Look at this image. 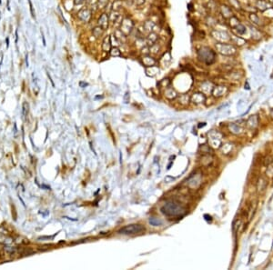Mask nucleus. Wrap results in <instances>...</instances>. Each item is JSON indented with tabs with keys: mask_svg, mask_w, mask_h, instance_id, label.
<instances>
[{
	"mask_svg": "<svg viewBox=\"0 0 273 270\" xmlns=\"http://www.w3.org/2000/svg\"><path fill=\"white\" fill-rule=\"evenodd\" d=\"M161 212L167 217H182L187 213V208L180 202L171 200L163 205V206L161 207Z\"/></svg>",
	"mask_w": 273,
	"mask_h": 270,
	"instance_id": "obj_1",
	"label": "nucleus"
},
{
	"mask_svg": "<svg viewBox=\"0 0 273 270\" xmlns=\"http://www.w3.org/2000/svg\"><path fill=\"white\" fill-rule=\"evenodd\" d=\"M198 59L207 66L214 64L217 60V53L208 47H201L198 51Z\"/></svg>",
	"mask_w": 273,
	"mask_h": 270,
	"instance_id": "obj_2",
	"label": "nucleus"
},
{
	"mask_svg": "<svg viewBox=\"0 0 273 270\" xmlns=\"http://www.w3.org/2000/svg\"><path fill=\"white\" fill-rule=\"evenodd\" d=\"M223 137V135L217 131V130H211L208 133V139L209 147L213 148H220L222 145L221 138Z\"/></svg>",
	"mask_w": 273,
	"mask_h": 270,
	"instance_id": "obj_3",
	"label": "nucleus"
},
{
	"mask_svg": "<svg viewBox=\"0 0 273 270\" xmlns=\"http://www.w3.org/2000/svg\"><path fill=\"white\" fill-rule=\"evenodd\" d=\"M145 230L146 229L143 225L139 224H132L120 228L119 230V233L122 235H135V234H140Z\"/></svg>",
	"mask_w": 273,
	"mask_h": 270,
	"instance_id": "obj_4",
	"label": "nucleus"
},
{
	"mask_svg": "<svg viewBox=\"0 0 273 270\" xmlns=\"http://www.w3.org/2000/svg\"><path fill=\"white\" fill-rule=\"evenodd\" d=\"M217 52L223 56H233L237 53V48L236 47H234L232 44H228V43H217L215 45Z\"/></svg>",
	"mask_w": 273,
	"mask_h": 270,
	"instance_id": "obj_5",
	"label": "nucleus"
},
{
	"mask_svg": "<svg viewBox=\"0 0 273 270\" xmlns=\"http://www.w3.org/2000/svg\"><path fill=\"white\" fill-rule=\"evenodd\" d=\"M134 26H135L134 21H133V20H132L131 18H129V17H125V18L122 20L121 24H120V31H121L126 36H128L130 35L131 32L133 31Z\"/></svg>",
	"mask_w": 273,
	"mask_h": 270,
	"instance_id": "obj_6",
	"label": "nucleus"
},
{
	"mask_svg": "<svg viewBox=\"0 0 273 270\" xmlns=\"http://www.w3.org/2000/svg\"><path fill=\"white\" fill-rule=\"evenodd\" d=\"M211 36H213V38H215L220 43H224V42L226 43L228 41H230V36L227 32L212 30Z\"/></svg>",
	"mask_w": 273,
	"mask_h": 270,
	"instance_id": "obj_7",
	"label": "nucleus"
},
{
	"mask_svg": "<svg viewBox=\"0 0 273 270\" xmlns=\"http://www.w3.org/2000/svg\"><path fill=\"white\" fill-rule=\"evenodd\" d=\"M77 17H79L82 22L89 23L92 19V11L88 7L82 8L79 13H77Z\"/></svg>",
	"mask_w": 273,
	"mask_h": 270,
	"instance_id": "obj_8",
	"label": "nucleus"
},
{
	"mask_svg": "<svg viewBox=\"0 0 273 270\" xmlns=\"http://www.w3.org/2000/svg\"><path fill=\"white\" fill-rule=\"evenodd\" d=\"M228 92V88L226 86L219 85V86L213 87L212 91H211V95H212L213 97H215V98H220V97L225 96Z\"/></svg>",
	"mask_w": 273,
	"mask_h": 270,
	"instance_id": "obj_9",
	"label": "nucleus"
},
{
	"mask_svg": "<svg viewBox=\"0 0 273 270\" xmlns=\"http://www.w3.org/2000/svg\"><path fill=\"white\" fill-rule=\"evenodd\" d=\"M206 95L202 92H196L190 96V102L194 105H200V104L205 103L206 101Z\"/></svg>",
	"mask_w": 273,
	"mask_h": 270,
	"instance_id": "obj_10",
	"label": "nucleus"
},
{
	"mask_svg": "<svg viewBox=\"0 0 273 270\" xmlns=\"http://www.w3.org/2000/svg\"><path fill=\"white\" fill-rule=\"evenodd\" d=\"M97 26H99L100 27H102L104 31L108 28V26H109V16H108V14L103 13L99 16V20H97Z\"/></svg>",
	"mask_w": 273,
	"mask_h": 270,
	"instance_id": "obj_11",
	"label": "nucleus"
},
{
	"mask_svg": "<svg viewBox=\"0 0 273 270\" xmlns=\"http://www.w3.org/2000/svg\"><path fill=\"white\" fill-rule=\"evenodd\" d=\"M258 125H259V118H258V116H256V115L249 116L248 118L247 122H246V126L249 129H255V128H257Z\"/></svg>",
	"mask_w": 273,
	"mask_h": 270,
	"instance_id": "obj_12",
	"label": "nucleus"
},
{
	"mask_svg": "<svg viewBox=\"0 0 273 270\" xmlns=\"http://www.w3.org/2000/svg\"><path fill=\"white\" fill-rule=\"evenodd\" d=\"M228 128L229 131L234 135H240L244 132L243 128L240 126V125H238L236 123H229Z\"/></svg>",
	"mask_w": 273,
	"mask_h": 270,
	"instance_id": "obj_13",
	"label": "nucleus"
},
{
	"mask_svg": "<svg viewBox=\"0 0 273 270\" xmlns=\"http://www.w3.org/2000/svg\"><path fill=\"white\" fill-rule=\"evenodd\" d=\"M141 62L143 66H145L146 68H148V67H152L156 64V59L154 57H152L150 55L148 56H143L142 58H141Z\"/></svg>",
	"mask_w": 273,
	"mask_h": 270,
	"instance_id": "obj_14",
	"label": "nucleus"
},
{
	"mask_svg": "<svg viewBox=\"0 0 273 270\" xmlns=\"http://www.w3.org/2000/svg\"><path fill=\"white\" fill-rule=\"evenodd\" d=\"M164 96L168 100H174L178 97V93L173 88H168L164 92Z\"/></svg>",
	"mask_w": 273,
	"mask_h": 270,
	"instance_id": "obj_15",
	"label": "nucleus"
},
{
	"mask_svg": "<svg viewBox=\"0 0 273 270\" xmlns=\"http://www.w3.org/2000/svg\"><path fill=\"white\" fill-rule=\"evenodd\" d=\"M158 40H159V36H158V34L157 33H155V32H150L149 34H148V36H147V45L148 46V47H151V46H153L154 44H156L158 42Z\"/></svg>",
	"mask_w": 273,
	"mask_h": 270,
	"instance_id": "obj_16",
	"label": "nucleus"
},
{
	"mask_svg": "<svg viewBox=\"0 0 273 270\" xmlns=\"http://www.w3.org/2000/svg\"><path fill=\"white\" fill-rule=\"evenodd\" d=\"M102 50L104 52H109L111 49V36H106L102 42Z\"/></svg>",
	"mask_w": 273,
	"mask_h": 270,
	"instance_id": "obj_17",
	"label": "nucleus"
},
{
	"mask_svg": "<svg viewBox=\"0 0 273 270\" xmlns=\"http://www.w3.org/2000/svg\"><path fill=\"white\" fill-rule=\"evenodd\" d=\"M222 154L224 155H228L231 153V151L234 148V144L232 143H225L224 145H221V147L220 148Z\"/></svg>",
	"mask_w": 273,
	"mask_h": 270,
	"instance_id": "obj_18",
	"label": "nucleus"
},
{
	"mask_svg": "<svg viewBox=\"0 0 273 270\" xmlns=\"http://www.w3.org/2000/svg\"><path fill=\"white\" fill-rule=\"evenodd\" d=\"M268 185V181L264 178V177H260L258 180V184H257V190L259 193H262Z\"/></svg>",
	"mask_w": 273,
	"mask_h": 270,
	"instance_id": "obj_19",
	"label": "nucleus"
},
{
	"mask_svg": "<svg viewBox=\"0 0 273 270\" xmlns=\"http://www.w3.org/2000/svg\"><path fill=\"white\" fill-rule=\"evenodd\" d=\"M159 72V68L157 66H152V67H148L146 68V75L148 76H156L158 75V73Z\"/></svg>",
	"mask_w": 273,
	"mask_h": 270,
	"instance_id": "obj_20",
	"label": "nucleus"
},
{
	"mask_svg": "<svg viewBox=\"0 0 273 270\" xmlns=\"http://www.w3.org/2000/svg\"><path fill=\"white\" fill-rule=\"evenodd\" d=\"M156 27H157L156 23L154 21H151V20H147V21H145L143 24V27H144L145 31H147L148 33L153 32L154 29L156 28Z\"/></svg>",
	"mask_w": 273,
	"mask_h": 270,
	"instance_id": "obj_21",
	"label": "nucleus"
},
{
	"mask_svg": "<svg viewBox=\"0 0 273 270\" xmlns=\"http://www.w3.org/2000/svg\"><path fill=\"white\" fill-rule=\"evenodd\" d=\"M220 11H221V14L222 16H224V18H227V17H231L233 16V13L231 11V8L226 5H221L220 7Z\"/></svg>",
	"mask_w": 273,
	"mask_h": 270,
	"instance_id": "obj_22",
	"label": "nucleus"
},
{
	"mask_svg": "<svg viewBox=\"0 0 273 270\" xmlns=\"http://www.w3.org/2000/svg\"><path fill=\"white\" fill-rule=\"evenodd\" d=\"M230 41H232L233 44H236L237 46H240V47L243 46L246 43L245 39H243L242 37L238 36H230Z\"/></svg>",
	"mask_w": 273,
	"mask_h": 270,
	"instance_id": "obj_23",
	"label": "nucleus"
},
{
	"mask_svg": "<svg viewBox=\"0 0 273 270\" xmlns=\"http://www.w3.org/2000/svg\"><path fill=\"white\" fill-rule=\"evenodd\" d=\"M178 98V102L179 104H180L181 106H187L188 105V103L190 101V97L186 95V94H183V95H180V96L177 97Z\"/></svg>",
	"mask_w": 273,
	"mask_h": 270,
	"instance_id": "obj_24",
	"label": "nucleus"
},
{
	"mask_svg": "<svg viewBox=\"0 0 273 270\" xmlns=\"http://www.w3.org/2000/svg\"><path fill=\"white\" fill-rule=\"evenodd\" d=\"M103 32H104L103 28L100 27L99 26L95 27L93 28V30H92V34H93V36H94L96 38H99L100 36H102Z\"/></svg>",
	"mask_w": 273,
	"mask_h": 270,
	"instance_id": "obj_25",
	"label": "nucleus"
},
{
	"mask_svg": "<svg viewBox=\"0 0 273 270\" xmlns=\"http://www.w3.org/2000/svg\"><path fill=\"white\" fill-rule=\"evenodd\" d=\"M257 7L261 10H266V9L270 8L271 5L269 3H268L267 1H265V0H259Z\"/></svg>",
	"mask_w": 273,
	"mask_h": 270,
	"instance_id": "obj_26",
	"label": "nucleus"
},
{
	"mask_svg": "<svg viewBox=\"0 0 273 270\" xmlns=\"http://www.w3.org/2000/svg\"><path fill=\"white\" fill-rule=\"evenodd\" d=\"M233 29H235V31H236V33L239 35V36H242V35H244L245 33H246V31H247V28H246V27L244 26V25H242V24H239L238 26H236L235 27H234Z\"/></svg>",
	"mask_w": 273,
	"mask_h": 270,
	"instance_id": "obj_27",
	"label": "nucleus"
},
{
	"mask_svg": "<svg viewBox=\"0 0 273 270\" xmlns=\"http://www.w3.org/2000/svg\"><path fill=\"white\" fill-rule=\"evenodd\" d=\"M170 84H171V81H170L169 78H164V79L159 81V86L160 87V88H165L166 89V88H169Z\"/></svg>",
	"mask_w": 273,
	"mask_h": 270,
	"instance_id": "obj_28",
	"label": "nucleus"
},
{
	"mask_svg": "<svg viewBox=\"0 0 273 270\" xmlns=\"http://www.w3.org/2000/svg\"><path fill=\"white\" fill-rule=\"evenodd\" d=\"M148 222L151 225L153 226H159L163 224V222L159 219V218H157V217H149L148 219Z\"/></svg>",
	"mask_w": 273,
	"mask_h": 270,
	"instance_id": "obj_29",
	"label": "nucleus"
},
{
	"mask_svg": "<svg viewBox=\"0 0 273 270\" xmlns=\"http://www.w3.org/2000/svg\"><path fill=\"white\" fill-rule=\"evenodd\" d=\"M122 8V0H115L112 5V10L119 12Z\"/></svg>",
	"mask_w": 273,
	"mask_h": 270,
	"instance_id": "obj_30",
	"label": "nucleus"
},
{
	"mask_svg": "<svg viewBox=\"0 0 273 270\" xmlns=\"http://www.w3.org/2000/svg\"><path fill=\"white\" fill-rule=\"evenodd\" d=\"M249 18H250V20H251V21H252L253 23H254V24L259 25V26L262 25V23H261V21H260V18L256 14H250V15H249Z\"/></svg>",
	"mask_w": 273,
	"mask_h": 270,
	"instance_id": "obj_31",
	"label": "nucleus"
},
{
	"mask_svg": "<svg viewBox=\"0 0 273 270\" xmlns=\"http://www.w3.org/2000/svg\"><path fill=\"white\" fill-rule=\"evenodd\" d=\"M149 48H150V54H153V55H158L160 51V47L158 43H156L153 46L149 47Z\"/></svg>",
	"mask_w": 273,
	"mask_h": 270,
	"instance_id": "obj_32",
	"label": "nucleus"
},
{
	"mask_svg": "<svg viewBox=\"0 0 273 270\" xmlns=\"http://www.w3.org/2000/svg\"><path fill=\"white\" fill-rule=\"evenodd\" d=\"M109 54H110V56H121V51L119 49V47H111V49H110V51H109Z\"/></svg>",
	"mask_w": 273,
	"mask_h": 270,
	"instance_id": "obj_33",
	"label": "nucleus"
},
{
	"mask_svg": "<svg viewBox=\"0 0 273 270\" xmlns=\"http://www.w3.org/2000/svg\"><path fill=\"white\" fill-rule=\"evenodd\" d=\"M108 1H109V0H97L96 7H99V9H103V8H105L108 6Z\"/></svg>",
	"mask_w": 273,
	"mask_h": 270,
	"instance_id": "obj_34",
	"label": "nucleus"
},
{
	"mask_svg": "<svg viewBox=\"0 0 273 270\" xmlns=\"http://www.w3.org/2000/svg\"><path fill=\"white\" fill-rule=\"evenodd\" d=\"M28 109H29L28 104H27V102H25V103L23 104V109H22V114H23L24 117H26V116H27V114H28Z\"/></svg>",
	"mask_w": 273,
	"mask_h": 270,
	"instance_id": "obj_35",
	"label": "nucleus"
},
{
	"mask_svg": "<svg viewBox=\"0 0 273 270\" xmlns=\"http://www.w3.org/2000/svg\"><path fill=\"white\" fill-rule=\"evenodd\" d=\"M267 176L269 177H273V165H269L267 169Z\"/></svg>",
	"mask_w": 273,
	"mask_h": 270,
	"instance_id": "obj_36",
	"label": "nucleus"
},
{
	"mask_svg": "<svg viewBox=\"0 0 273 270\" xmlns=\"http://www.w3.org/2000/svg\"><path fill=\"white\" fill-rule=\"evenodd\" d=\"M146 3V0H135V4L138 7H142Z\"/></svg>",
	"mask_w": 273,
	"mask_h": 270,
	"instance_id": "obj_37",
	"label": "nucleus"
},
{
	"mask_svg": "<svg viewBox=\"0 0 273 270\" xmlns=\"http://www.w3.org/2000/svg\"><path fill=\"white\" fill-rule=\"evenodd\" d=\"M28 3H29V7H30V13H31V16H32V17H33V18H35V17H36V16H35V12H34V8H33V5H32L31 0H28Z\"/></svg>",
	"mask_w": 273,
	"mask_h": 270,
	"instance_id": "obj_38",
	"label": "nucleus"
},
{
	"mask_svg": "<svg viewBox=\"0 0 273 270\" xmlns=\"http://www.w3.org/2000/svg\"><path fill=\"white\" fill-rule=\"evenodd\" d=\"M129 99H130V94H129V92H126V94L124 96V103L128 104L129 102Z\"/></svg>",
	"mask_w": 273,
	"mask_h": 270,
	"instance_id": "obj_39",
	"label": "nucleus"
},
{
	"mask_svg": "<svg viewBox=\"0 0 273 270\" xmlns=\"http://www.w3.org/2000/svg\"><path fill=\"white\" fill-rule=\"evenodd\" d=\"M86 1H87V0H74V4H75L76 6H79V5L84 4Z\"/></svg>",
	"mask_w": 273,
	"mask_h": 270,
	"instance_id": "obj_40",
	"label": "nucleus"
},
{
	"mask_svg": "<svg viewBox=\"0 0 273 270\" xmlns=\"http://www.w3.org/2000/svg\"><path fill=\"white\" fill-rule=\"evenodd\" d=\"M173 180H174V178H173V177H169V176H168V177H165V181H166L167 183L172 182Z\"/></svg>",
	"mask_w": 273,
	"mask_h": 270,
	"instance_id": "obj_41",
	"label": "nucleus"
},
{
	"mask_svg": "<svg viewBox=\"0 0 273 270\" xmlns=\"http://www.w3.org/2000/svg\"><path fill=\"white\" fill-rule=\"evenodd\" d=\"M204 218L207 220V221H212V217H210V216H208V215H204Z\"/></svg>",
	"mask_w": 273,
	"mask_h": 270,
	"instance_id": "obj_42",
	"label": "nucleus"
},
{
	"mask_svg": "<svg viewBox=\"0 0 273 270\" xmlns=\"http://www.w3.org/2000/svg\"><path fill=\"white\" fill-rule=\"evenodd\" d=\"M6 42H7V47H9V38L8 37L6 38Z\"/></svg>",
	"mask_w": 273,
	"mask_h": 270,
	"instance_id": "obj_43",
	"label": "nucleus"
},
{
	"mask_svg": "<svg viewBox=\"0 0 273 270\" xmlns=\"http://www.w3.org/2000/svg\"><path fill=\"white\" fill-rule=\"evenodd\" d=\"M41 33H42V32H41ZM42 38H43V44H44V46H46V40H45V37H44L43 33H42Z\"/></svg>",
	"mask_w": 273,
	"mask_h": 270,
	"instance_id": "obj_44",
	"label": "nucleus"
},
{
	"mask_svg": "<svg viewBox=\"0 0 273 270\" xmlns=\"http://www.w3.org/2000/svg\"><path fill=\"white\" fill-rule=\"evenodd\" d=\"M16 42H17V39H18V36H17V31H16Z\"/></svg>",
	"mask_w": 273,
	"mask_h": 270,
	"instance_id": "obj_45",
	"label": "nucleus"
},
{
	"mask_svg": "<svg viewBox=\"0 0 273 270\" xmlns=\"http://www.w3.org/2000/svg\"><path fill=\"white\" fill-rule=\"evenodd\" d=\"M1 4H2V2H1V0H0V5H1Z\"/></svg>",
	"mask_w": 273,
	"mask_h": 270,
	"instance_id": "obj_46",
	"label": "nucleus"
}]
</instances>
